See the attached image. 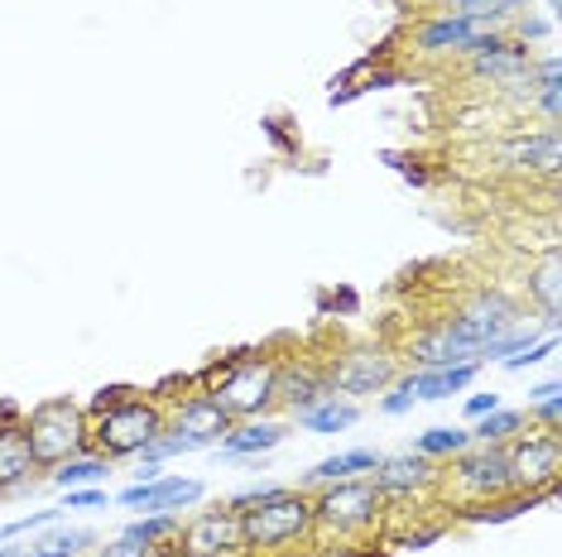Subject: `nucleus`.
I'll return each mask as SVG.
<instances>
[{"label":"nucleus","mask_w":562,"mask_h":557,"mask_svg":"<svg viewBox=\"0 0 562 557\" xmlns=\"http://www.w3.org/2000/svg\"><path fill=\"white\" fill-rule=\"evenodd\" d=\"M529 106H539V111H543V125H558V106H562V82H553V87H533Z\"/></svg>","instance_id":"nucleus-32"},{"label":"nucleus","mask_w":562,"mask_h":557,"mask_svg":"<svg viewBox=\"0 0 562 557\" xmlns=\"http://www.w3.org/2000/svg\"><path fill=\"white\" fill-rule=\"evenodd\" d=\"M356 418H361V403L327 395L323 403L299 413V428L303 433H317V437H337V433H347V428H356Z\"/></svg>","instance_id":"nucleus-22"},{"label":"nucleus","mask_w":562,"mask_h":557,"mask_svg":"<svg viewBox=\"0 0 562 557\" xmlns=\"http://www.w3.org/2000/svg\"><path fill=\"white\" fill-rule=\"evenodd\" d=\"M462 409H467V418H471V423H476L481 413H495V409H501V395H495V389H491V395H467V403H462Z\"/></svg>","instance_id":"nucleus-37"},{"label":"nucleus","mask_w":562,"mask_h":557,"mask_svg":"<svg viewBox=\"0 0 562 557\" xmlns=\"http://www.w3.org/2000/svg\"><path fill=\"white\" fill-rule=\"evenodd\" d=\"M232 423L236 418L216 403L207 389H198V395H188V399H178L173 409H169V433H183V437H193L202 452L216 447L226 433H232Z\"/></svg>","instance_id":"nucleus-14"},{"label":"nucleus","mask_w":562,"mask_h":557,"mask_svg":"<svg viewBox=\"0 0 562 557\" xmlns=\"http://www.w3.org/2000/svg\"><path fill=\"white\" fill-rule=\"evenodd\" d=\"M284 437H289L284 418H240V423H232V433L216 442V452H222V462H260Z\"/></svg>","instance_id":"nucleus-16"},{"label":"nucleus","mask_w":562,"mask_h":557,"mask_svg":"<svg viewBox=\"0 0 562 557\" xmlns=\"http://www.w3.org/2000/svg\"><path fill=\"white\" fill-rule=\"evenodd\" d=\"M97 534L92 528H63V534H48L30 548H20L15 557H82V548H92Z\"/></svg>","instance_id":"nucleus-24"},{"label":"nucleus","mask_w":562,"mask_h":557,"mask_svg":"<svg viewBox=\"0 0 562 557\" xmlns=\"http://www.w3.org/2000/svg\"><path fill=\"white\" fill-rule=\"evenodd\" d=\"M131 389H135V385H106V389H97V399L82 403V409H87V413H101V409H111V403H121L125 395H131Z\"/></svg>","instance_id":"nucleus-36"},{"label":"nucleus","mask_w":562,"mask_h":557,"mask_svg":"<svg viewBox=\"0 0 562 557\" xmlns=\"http://www.w3.org/2000/svg\"><path fill=\"white\" fill-rule=\"evenodd\" d=\"M414 409V395H404L400 385H390L385 395H380V413H390V418H400V413H408Z\"/></svg>","instance_id":"nucleus-34"},{"label":"nucleus","mask_w":562,"mask_h":557,"mask_svg":"<svg viewBox=\"0 0 562 557\" xmlns=\"http://www.w3.org/2000/svg\"><path fill=\"white\" fill-rule=\"evenodd\" d=\"M438 486L442 496L462 510V504H491L509 496V462H505V447H491V442H471L457 457L442 462L438 471Z\"/></svg>","instance_id":"nucleus-6"},{"label":"nucleus","mask_w":562,"mask_h":557,"mask_svg":"<svg viewBox=\"0 0 562 557\" xmlns=\"http://www.w3.org/2000/svg\"><path fill=\"white\" fill-rule=\"evenodd\" d=\"M442 10H467V5H476V0H438Z\"/></svg>","instance_id":"nucleus-42"},{"label":"nucleus","mask_w":562,"mask_h":557,"mask_svg":"<svg viewBox=\"0 0 562 557\" xmlns=\"http://www.w3.org/2000/svg\"><path fill=\"white\" fill-rule=\"evenodd\" d=\"M10 423H24V409L15 399H0V428H10Z\"/></svg>","instance_id":"nucleus-38"},{"label":"nucleus","mask_w":562,"mask_h":557,"mask_svg":"<svg viewBox=\"0 0 562 557\" xmlns=\"http://www.w3.org/2000/svg\"><path fill=\"white\" fill-rule=\"evenodd\" d=\"M207 496V486L193 476H155V480H135V486H125L116 504L121 510H139V514H183L202 504Z\"/></svg>","instance_id":"nucleus-11"},{"label":"nucleus","mask_w":562,"mask_h":557,"mask_svg":"<svg viewBox=\"0 0 562 557\" xmlns=\"http://www.w3.org/2000/svg\"><path fill=\"white\" fill-rule=\"evenodd\" d=\"M509 24H515L509 39H519V44H539V39H548V34L558 30V20H548V15H515Z\"/></svg>","instance_id":"nucleus-30"},{"label":"nucleus","mask_w":562,"mask_h":557,"mask_svg":"<svg viewBox=\"0 0 562 557\" xmlns=\"http://www.w3.org/2000/svg\"><path fill=\"white\" fill-rule=\"evenodd\" d=\"M106 476H111V462L101 457V452H78V457L58 462L54 471H48V486L54 490H82V486H101Z\"/></svg>","instance_id":"nucleus-23"},{"label":"nucleus","mask_w":562,"mask_h":557,"mask_svg":"<svg viewBox=\"0 0 562 557\" xmlns=\"http://www.w3.org/2000/svg\"><path fill=\"white\" fill-rule=\"evenodd\" d=\"M505 462H509V486L515 490L553 500L558 476H562V433L524 423L519 433L505 442Z\"/></svg>","instance_id":"nucleus-7"},{"label":"nucleus","mask_w":562,"mask_h":557,"mask_svg":"<svg viewBox=\"0 0 562 557\" xmlns=\"http://www.w3.org/2000/svg\"><path fill=\"white\" fill-rule=\"evenodd\" d=\"M240 534H246V553H284L293 543L317 538L313 519V490L284 486L270 500L240 510Z\"/></svg>","instance_id":"nucleus-3"},{"label":"nucleus","mask_w":562,"mask_h":557,"mask_svg":"<svg viewBox=\"0 0 562 557\" xmlns=\"http://www.w3.org/2000/svg\"><path fill=\"white\" fill-rule=\"evenodd\" d=\"M558 288H562V264H558V246H548L543 264H539V270H529V303L539 308L543 332H558V318H562Z\"/></svg>","instance_id":"nucleus-21"},{"label":"nucleus","mask_w":562,"mask_h":557,"mask_svg":"<svg viewBox=\"0 0 562 557\" xmlns=\"http://www.w3.org/2000/svg\"><path fill=\"white\" fill-rule=\"evenodd\" d=\"M24 437L40 462V471H54L58 462L92 452V433H87V409L78 399H44L24 413Z\"/></svg>","instance_id":"nucleus-5"},{"label":"nucleus","mask_w":562,"mask_h":557,"mask_svg":"<svg viewBox=\"0 0 562 557\" xmlns=\"http://www.w3.org/2000/svg\"><path fill=\"white\" fill-rule=\"evenodd\" d=\"M274 371L279 356L270 351H236L226 361H212L198 375V385L236 418H270L274 413Z\"/></svg>","instance_id":"nucleus-1"},{"label":"nucleus","mask_w":562,"mask_h":557,"mask_svg":"<svg viewBox=\"0 0 562 557\" xmlns=\"http://www.w3.org/2000/svg\"><path fill=\"white\" fill-rule=\"evenodd\" d=\"M274 490H284V486H246V490H236V496H232V500H226V504H232V510H250V504L270 500V496H274Z\"/></svg>","instance_id":"nucleus-35"},{"label":"nucleus","mask_w":562,"mask_h":557,"mask_svg":"<svg viewBox=\"0 0 562 557\" xmlns=\"http://www.w3.org/2000/svg\"><path fill=\"white\" fill-rule=\"evenodd\" d=\"M385 496L375 490L370 476H351V480H331V486L313 490V519L317 534L337 538V543H356L366 534H375L385 524Z\"/></svg>","instance_id":"nucleus-4"},{"label":"nucleus","mask_w":562,"mask_h":557,"mask_svg":"<svg viewBox=\"0 0 562 557\" xmlns=\"http://www.w3.org/2000/svg\"><path fill=\"white\" fill-rule=\"evenodd\" d=\"M63 510H97V504H106V490L101 486H82V490H63Z\"/></svg>","instance_id":"nucleus-33"},{"label":"nucleus","mask_w":562,"mask_h":557,"mask_svg":"<svg viewBox=\"0 0 562 557\" xmlns=\"http://www.w3.org/2000/svg\"><path fill=\"white\" fill-rule=\"evenodd\" d=\"M178 557H246V534H240V510L216 504V510H198L178 524L173 538Z\"/></svg>","instance_id":"nucleus-9"},{"label":"nucleus","mask_w":562,"mask_h":557,"mask_svg":"<svg viewBox=\"0 0 562 557\" xmlns=\"http://www.w3.org/2000/svg\"><path fill=\"white\" fill-rule=\"evenodd\" d=\"M481 365L471 361V365H447V371H408L400 375L394 385L404 389V395H414V403H442V399H452V395H462V389L476 379Z\"/></svg>","instance_id":"nucleus-18"},{"label":"nucleus","mask_w":562,"mask_h":557,"mask_svg":"<svg viewBox=\"0 0 562 557\" xmlns=\"http://www.w3.org/2000/svg\"><path fill=\"white\" fill-rule=\"evenodd\" d=\"M97 557H164V548H149V543H135V538H111V543H101Z\"/></svg>","instance_id":"nucleus-31"},{"label":"nucleus","mask_w":562,"mask_h":557,"mask_svg":"<svg viewBox=\"0 0 562 557\" xmlns=\"http://www.w3.org/2000/svg\"><path fill=\"white\" fill-rule=\"evenodd\" d=\"M331 395L327 385V361H308V356H289L274 371V409H284L289 418H299L303 409L323 403Z\"/></svg>","instance_id":"nucleus-12"},{"label":"nucleus","mask_w":562,"mask_h":557,"mask_svg":"<svg viewBox=\"0 0 562 557\" xmlns=\"http://www.w3.org/2000/svg\"><path fill=\"white\" fill-rule=\"evenodd\" d=\"M370 480H375V490L385 496V504H394V500H424V496L438 490V462L418 457L414 447L394 452V457L380 452V462H375V471H370Z\"/></svg>","instance_id":"nucleus-10"},{"label":"nucleus","mask_w":562,"mask_h":557,"mask_svg":"<svg viewBox=\"0 0 562 557\" xmlns=\"http://www.w3.org/2000/svg\"><path fill=\"white\" fill-rule=\"evenodd\" d=\"M505 10H509V20H515V15H529L533 0H505Z\"/></svg>","instance_id":"nucleus-41"},{"label":"nucleus","mask_w":562,"mask_h":557,"mask_svg":"<svg viewBox=\"0 0 562 557\" xmlns=\"http://www.w3.org/2000/svg\"><path fill=\"white\" fill-rule=\"evenodd\" d=\"M562 145H558V125L543 130H515L495 145V169H515V173H558Z\"/></svg>","instance_id":"nucleus-13"},{"label":"nucleus","mask_w":562,"mask_h":557,"mask_svg":"<svg viewBox=\"0 0 562 557\" xmlns=\"http://www.w3.org/2000/svg\"><path fill=\"white\" fill-rule=\"evenodd\" d=\"M471 34H481L476 20L462 15V10H442V15H432V20H424L414 30V48H424V54H452L457 58L471 44Z\"/></svg>","instance_id":"nucleus-19"},{"label":"nucleus","mask_w":562,"mask_h":557,"mask_svg":"<svg viewBox=\"0 0 562 557\" xmlns=\"http://www.w3.org/2000/svg\"><path fill=\"white\" fill-rule=\"evenodd\" d=\"M553 356H558V332H543L539 341H529V346L515 351V356H505L501 365H505V371H529V365H543Z\"/></svg>","instance_id":"nucleus-28"},{"label":"nucleus","mask_w":562,"mask_h":557,"mask_svg":"<svg viewBox=\"0 0 562 557\" xmlns=\"http://www.w3.org/2000/svg\"><path fill=\"white\" fill-rule=\"evenodd\" d=\"M164 428H169V409H164L155 395H145V389H131V395L121 403H111V409L87 413L92 452H101L106 462H135Z\"/></svg>","instance_id":"nucleus-2"},{"label":"nucleus","mask_w":562,"mask_h":557,"mask_svg":"<svg viewBox=\"0 0 562 557\" xmlns=\"http://www.w3.org/2000/svg\"><path fill=\"white\" fill-rule=\"evenodd\" d=\"M543 395H562V385H558V379H543V385L529 389V399H543Z\"/></svg>","instance_id":"nucleus-40"},{"label":"nucleus","mask_w":562,"mask_h":557,"mask_svg":"<svg viewBox=\"0 0 562 557\" xmlns=\"http://www.w3.org/2000/svg\"><path fill=\"white\" fill-rule=\"evenodd\" d=\"M178 524H183V514H139L121 528V534L135 538V543H149V548H164V543L178 538Z\"/></svg>","instance_id":"nucleus-27"},{"label":"nucleus","mask_w":562,"mask_h":557,"mask_svg":"<svg viewBox=\"0 0 562 557\" xmlns=\"http://www.w3.org/2000/svg\"><path fill=\"white\" fill-rule=\"evenodd\" d=\"M337 557H390L385 548H375V543H366V548H341Z\"/></svg>","instance_id":"nucleus-39"},{"label":"nucleus","mask_w":562,"mask_h":557,"mask_svg":"<svg viewBox=\"0 0 562 557\" xmlns=\"http://www.w3.org/2000/svg\"><path fill=\"white\" fill-rule=\"evenodd\" d=\"M533 48L529 44H519V39H505L501 48H491V54H476V58H467V72L476 82H491V87H501V92H509V87H519V82H529V68H533Z\"/></svg>","instance_id":"nucleus-15"},{"label":"nucleus","mask_w":562,"mask_h":557,"mask_svg":"<svg viewBox=\"0 0 562 557\" xmlns=\"http://www.w3.org/2000/svg\"><path fill=\"white\" fill-rule=\"evenodd\" d=\"M462 447H471V428H428V433L414 437V452L428 462H447Z\"/></svg>","instance_id":"nucleus-25"},{"label":"nucleus","mask_w":562,"mask_h":557,"mask_svg":"<svg viewBox=\"0 0 562 557\" xmlns=\"http://www.w3.org/2000/svg\"><path fill=\"white\" fill-rule=\"evenodd\" d=\"M40 480V462L30 452V437H24V423L0 428V500L20 496V490H34Z\"/></svg>","instance_id":"nucleus-17"},{"label":"nucleus","mask_w":562,"mask_h":557,"mask_svg":"<svg viewBox=\"0 0 562 557\" xmlns=\"http://www.w3.org/2000/svg\"><path fill=\"white\" fill-rule=\"evenodd\" d=\"M400 379V361L390 356L385 346H351L341 356L327 361V385L337 399L361 403L370 395H385V389Z\"/></svg>","instance_id":"nucleus-8"},{"label":"nucleus","mask_w":562,"mask_h":557,"mask_svg":"<svg viewBox=\"0 0 562 557\" xmlns=\"http://www.w3.org/2000/svg\"><path fill=\"white\" fill-rule=\"evenodd\" d=\"M524 423H539L548 433H562V395H543L524 403Z\"/></svg>","instance_id":"nucleus-29"},{"label":"nucleus","mask_w":562,"mask_h":557,"mask_svg":"<svg viewBox=\"0 0 562 557\" xmlns=\"http://www.w3.org/2000/svg\"><path fill=\"white\" fill-rule=\"evenodd\" d=\"M375 462H380V452H375V447H351V452H337V457H323V462H317L313 471H303L299 486H303V490H323V486H331V480L370 476V471H375Z\"/></svg>","instance_id":"nucleus-20"},{"label":"nucleus","mask_w":562,"mask_h":557,"mask_svg":"<svg viewBox=\"0 0 562 557\" xmlns=\"http://www.w3.org/2000/svg\"><path fill=\"white\" fill-rule=\"evenodd\" d=\"M524 428V409H495V413H481L476 423H471V442H491V447H505L509 437H515Z\"/></svg>","instance_id":"nucleus-26"}]
</instances>
